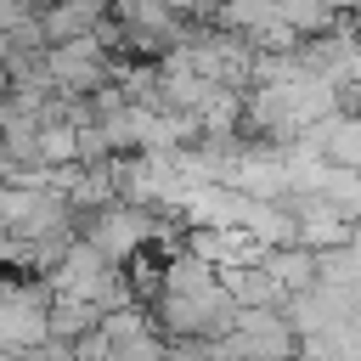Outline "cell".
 Returning <instances> with one entry per match:
<instances>
[{
    "mask_svg": "<svg viewBox=\"0 0 361 361\" xmlns=\"http://www.w3.org/2000/svg\"><path fill=\"white\" fill-rule=\"evenodd\" d=\"M51 293L39 276H0V355H34L45 344Z\"/></svg>",
    "mask_w": 361,
    "mask_h": 361,
    "instance_id": "1",
    "label": "cell"
},
{
    "mask_svg": "<svg viewBox=\"0 0 361 361\" xmlns=\"http://www.w3.org/2000/svg\"><path fill=\"white\" fill-rule=\"evenodd\" d=\"M96 23H102V6H45V11H34V28H39L45 51L51 45H73V39H90Z\"/></svg>",
    "mask_w": 361,
    "mask_h": 361,
    "instance_id": "2",
    "label": "cell"
},
{
    "mask_svg": "<svg viewBox=\"0 0 361 361\" xmlns=\"http://www.w3.org/2000/svg\"><path fill=\"white\" fill-rule=\"evenodd\" d=\"M259 271L282 288V299H293V293H310V288H316V254H310V248H299V243H293V248L265 254V259H259Z\"/></svg>",
    "mask_w": 361,
    "mask_h": 361,
    "instance_id": "3",
    "label": "cell"
},
{
    "mask_svg": "<svg viewBox=\"0 0 361 361\" xmlns=\"http://www.w3.org/2000/svg\"><path fill=\"white\" fill-rule=\"evenodd\" d=\"M96 327H102V310L85 305V299H51V310H45V338L51 344H79Z\"/></svg>",
    "mask_w": 361,
    "mask_h": 361,
    "instance_id": "4",
    "label": "cell"
},
{
    "mask_svg": "<svg viewBox=\"0 0 361 361\" xmlns=\"http://www.w3.org/2000/svg\"><path fill=\"white\" fill-rule=\"evenodd\" d=\"M34 17V6H0V34H11V28H23Z\"/></svg>",
    "mask_w": 361,
    "mask_h": 361,
    "instance_id": "5",
    "label": "cell"
},
{
    "mask_svg": "<svg viewBox=\"0 0 361 361\" xmlns=\"http://www.w3.org/2000/svg\"><path fill=\"white\" fill-rule=\"evenodd\" d=\"M197 350H203V344H164L158 361H197Z\"/></svg>",
    "mask_w": 361,
    "mask_h": 361,
    "instance_id": "6",
    "label": "cell"
}]
</instances>
